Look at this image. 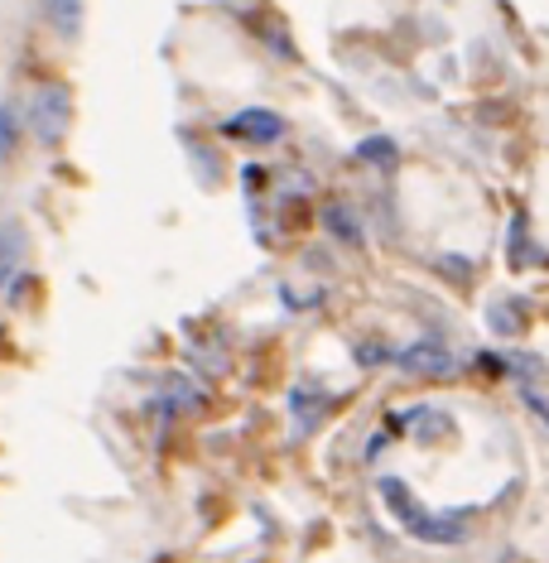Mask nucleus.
<instances>
[{"label":"nucleus","instance_id":"20e7f679","mask_svg":"<svg viewBox=\"0 0 549 563\" xmlns=\"http://www.w3.org/2000/svg\"><path fill=\"white\" fill-rule=\"evenodd\" d=\"M400 371H410V376H444V371H453V356H448L444 342H434V337H424V342L405 347V352L396 356Z\"/></svg>","mask_w":549,"mask_h":563},{"label":"nucleus","instance_id":"423d86ee","mask_svg":"<svg viewBox=\"0 0 549 563\" xmlns=\"http://www.w3.org/2000/svg\"><path fill=\"white\" fill-rule=\"evenodd\" d=\"M323 227L338 236V241H347V246H362V222L352 217L347 202H323Z\"/></svg>","mask_w":549,"mask_h":563},{"label":"nucleus","instance_id":"f257e3e1","mask_svg":"<svg viewBox=\"0 0 549 563\" xmlns=\"http://www.w3.org/2000/svg\"><path fill=\"white\" fill-rule=\"evenodd\" d=\"M380 497H386L390 511L405 521V530H410L414 539H424V545H463V539L473 535L467 515H429V511H420V505L410 501L405 481H396V477L380 481Z\"/></svg>","mask_w":549,"mask_h":563},{"label":"nucleus","instance_id":"6e6552de","mask_svg":"<svg viewBox=\"0 0 549 563\" xmlns=\"http://www.w3.org/2000/svg\"><path fill=\"white\" fill-rule=\"evenodd\" d=\"M396 140H390V135H366L362 145H357V160L362 164H376V168H390L396 164Z\"/></svg>","mask_w":549,"mask_h":563},{"label":"nucleus","instance_id":"0eeeda50","mask_svg":"<svg viewBox=\"0 0 549 563\" xmlns=\"http://www.w3.org/2000/svg\"><path fill=\"white\" fill-rule=\"evenodd\" d=\"M20 126H25V116H20V107L15 101H0V164L15 154V145H20Z\"/></svg>","mask_w":549,"mask_h":563},{"label":"nucleus","instance_id":"1a4fd4ad","mask_svg":"<svg viewBox=\"0 0 549 563\" xmlns=\"http://www.w3.org/2000/svg\"><path fill=\"white\" fill-rule=\"evenodd\" d=\"M15 261H20V232L0 222V289H5L10 275H15Z\"/></svg>","mask_w":549,"mask_h":563},{"label":"nucleus","instance_id":"f03ea898","mask_svg":"<svg viewBox=\"0 0 549 563\" xmlns=\"http://www.w3.org/2000/svg\"><path fill=\"white\" fill-rule=\"evenodd\" d=\"M68 116H73V97L63 83H43L35 101H29V126H35L43 145H59L68 135Z\"/></svg>","mask_w":549,"mask_h":563},{"label":"nucleus","instance_id":"7ed1b4c3","mask_svg":"<svg viewBox=\"0 0 549 563\" xmlns=\"http://www.w3.org/2000/svg\"><path fill=\"white\" fill-rule=\"evenodd\" d=\"M222 130H227L232 140H246V145H275L279 135H285V121L265 107H251V111H237Z\"/></svg>","mask_w":549,"mask_h":563},{"label":"nucleus","instance_id":"39448f33","mask_svg":"<svg viewBox=\"0 0 549 563\" xmlns=\"http://www.w3.org/2000/svg\"><path fill=\"white\" fill-rule=\"evenodd\" d=\"M43 20L59 39H77L83 34V0H43Z\"/></svg>","mask_w":549,"mask_h":563}]
</instances>
